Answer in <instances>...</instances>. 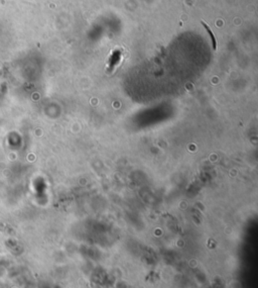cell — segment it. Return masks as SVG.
<instances>
[{"mask_svg":"<svg viewBox=\"0 0 258 288\" xmlns=\"http://www.w3.org/2000/svg\"><path fill=\"white\" fill-rule=\"evenodd\" d=\"M202 24L205 26V29H207V32H208V34L210 35V37H211V40H212V45H213V49L214 50H216V47H217V44H216V40H215V37H214V35H213V32H212V30L210 29V27L207 25L205 22L204 21H202Z\"/></svg>","mask_w":258,"mask_h":288,"instance_id":"obj_1","label":"cell"}]
</instances>
